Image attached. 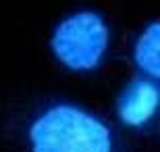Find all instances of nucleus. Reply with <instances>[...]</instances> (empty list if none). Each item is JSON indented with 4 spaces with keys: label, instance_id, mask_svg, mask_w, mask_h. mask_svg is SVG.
Here are the masks:
<instances>
[{
    "label": "nucleus",
    "instance_id": "obj_1",
    "mask_svg": "<svg viewBox=\"0 0 160 152\" xmlns=\"http://www.w3.org/2000/svg\"><path fill=\"white\" fill-rule=\"evenodd\" d=\"M29 152H119L114 129L73 102L42 108L27 127Z\"/></svg>",
    "mask_w": 160,
    "mask_h": 152
},
{
    "label": "nucleus",
    "instance_id": "obj_4",
    "mask_svg": "<svg viewBox=\"0 0 160 152\" xmlns=\"http://www.w3.org/2000/svg\"><path fill=\"white\" fill-rule=\"evenodd\" d=\"M131 60L143 77H160V23L152 21L135 38L131 46Z\"/></svg>",
    "mask_w": 160,
    "mask_h": 152
},
{
    "label": "nucleus",
    "instance_id": "obj_2",
    "mask_svg": "<svg viewBox=\"0 0 160 152\" xmlns=\"http://www.w3.org/2000/svg\"><path fill=\"white\" fill-rule=\"evenodd\" d=\"M110 46V27L96 11H77L52 31L50 50L65 69L75 73L96 71Z\"/></svg>",
    "mask_w": 160,
    "mask_h": 152
},
{
    "label": "nucleus",
    "instance_id": "obj_3",
    "mask_svg": "<svg viewBox=\"0 0 160 152\" xmlns=\"http://www.w3.org/2000/svg\"><path fill=\"white\" fill-rule=\"evenodd\" d=\"M160 106L158 79L137 75L123 86L117 94V117L125 127L146 131L156 123Z\"/></svg>",
    "mask_w": 160,
    "mask_h": 152
}]
</instances>
